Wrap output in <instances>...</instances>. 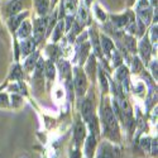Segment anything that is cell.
Returning a JSON list of instances; mask_svg holds the SVG:
<instances>
[{
	"mask_svg": "<svg viewBox=\"0 0 158 158\" xmlns=\"http://www.w3.org/2000/svg\"><path fill=\"white\" fill-rule=\"evenodd\" d=\"M102 118H104V124L106 125V128L113 133V135L118 137V131H119V129H118V123H116V118L114 115V113L111 111V109L109 106H105L102 109Z\"/></svg>",
	"mask_w": 158,
	"mask_h": 158,
	"instance_id": "6da1fadb",
	"label": "cell"
},
{
	"mask_svg": "<svg viewBox=\"0 0 158 158\" xmlns=\"http://www.w3.org/2000/svg\"><path fill=\"white\" fill-rule=\"evenodd\" d=\"M75 89L78 95H84L86 90V77L82 70L76 69L75 70Z\"/></svg>",
	"mask_w": 158,
	"mask_h": 158,
	"instance_id": "7a4b0ae2",
	"label": "cell"
},
{
	"mask_svg": "<svg viewBox=\"0 0 158 158\" xmlns=\"http://www.w3.org/2000/svg\"><path fill=\"white\" fill-rule=\"evenodd\" d=\"M46 32V20L44 19H37L34 24V37L37 41H39Z\"/></svg>",
	"mask_w": 158,
	"mask_h": 158,
	"instance_id": "3957f363",
	"label": "cell"
},
{
	"mask_svg": "<svg viewBox=\"0 0 158 158\" xmlns=\"http://www.w3.org/2000/svg\"><path fill=\"white\" fill-rule=\"evenodd\" d=\"M73 135H75V140H76L77 144H80L84 140V138H85V125L80 120H78L76 123V125H75V133H73Z\"/></svg>",
	"mask_w": 158,
	"mask_h": 158,
	"instance_id": "277c9868",
	"label": "cell"
},
{
	"mask_svg": "<svg viewBox=\"0 0 158 158\" xmlns=\"http://www.w3.org/2000/svg\"><path fill=\"white\" fill-rule=\"evenodd\" d=\"M81 111H82V115L85 118L86 122H90L91 118L94 116L93 114V104H91L90 100H85L82 102V106H81Z\"/></svg>",
	"mask_w": 158,
	"mask_h": 158,
	"instance_id": "5b68a950",
	"label": "cell"
},
{
	"mask_svg": "<svg viewBox=\"0 0 158 158\" xmlns=\"http://www.w3.org/2000/svg\"><path fill=\"white\" fill-rule=\"evenodd\" d=\"M95 144H96V139H95V135L91 134L87 137L86 139V143H85V151H86V154L91 158L93 157V152L95 151Z\"/></svg>",
	"mask_w": 158,
	"mask_h": 158,
	"instance_id": "8992f818",
	"label": "cell"
},
{
	"mask_svg": "<svg viewBox=\"0 0 158 158\" xmlns=\"http://www.w3.org/2000/svg\"><path fill=\"white\" fill-rule=\"evenodd\" d=\"M22 6H23V4L20 0H13L8 6V13L10 15H15L17 13H19L22 10Z\"/></svg>",
	"mask_w": 158,
	"mask_h": 158,
	"instance_id": "52a82bcc",
	"label": "cell"
},
{
	"mask_svg": "<svg viewBox=\"0 0 158 158\" xmlns=\"http://www.w3.org/2000/svg\"><path fill=\"white\" fill-rule=\"evenodd\" d=\"M34 47H35V43H34V39H28V41H24L22 43V53L23 55H29L31 52L34 51Z\"/></svg>",
	"mask_w": 158,
	"mask_h": 158,
	"instance_id": "ba28073f",
	"label": "cell"
},
{
	"mask_svg": "<svg viewBox=\"0 0 158 158\" xmlns=\"http://www.w3.org/2000/svg\"><path fill=\"white\" fill-rule=\"evenodd\" d=\"M115 157V153H114V148L109 147V146H104L101 147L100 149V153L98 156V158H114Z\"/></svg>",
	"mask_w": 158,
	"mask_h": 158,
	"instance_id": "9c48e42d",
	"label": "cell"
},
{
	"mask_svg": "<svg viewBox=\"0 0 158 158\" xmlns=\"http://www.w3.org/2000/svg\"><path fill=\"white\" fill-rule=\"evenodd\" d=\"M31 31H32L31 23H29V22H23L22 25H20V28H19L18 35H19L20 38H25V37H28V35H29Z\"/></svg>",
	"mask_w": 158,
	"mask_h": 158,
	"instance_id": "30bf717a",
	"label": "cell"
},
{
	"mask_svg": "<svg viewBox=\"0 0 158 158\" xmlns=\"http://www.w3.org/2000/svg\"><path fill=\"white\" fill-rule=\"evenodd\" d=\"M149 51H151V48H149L148 39L144 38L143 41H142V43H140V53H142V57L144 60H148L149 58Z\"/></svg>",
	"mask_w": 158,
	"mask_h": 158,
	"instance_id": "8fae6325",
	"label": "cell"
},
{
	"mask_svg": "<svg viewBox=\"0 0 158 158\" xmlns=\"http://www.w3.org/2000/svg\"><path fill=\"white\" fill-rule=\"evenodd\" d=\"M101 46H102L104 52H106V53H109V52L113 49V47H114L113 42L110 41V39H109L108 37H105V35H102V37H101Z\"/></svg>",
	"mask_w": 158,
	"mask_h": 158,
	"instance_id": "7c38bea8",
	"label": "cell"
},
{
	"mask_svg": "<svg viewBox=\"0 0 158 158\" xmlns=\"http://www.w3.org/2000/svg\"><path fill=\"white\" fill-rule=\"evenodd\" d=\"M35 5H37L38 11L41 13V14H44L48 9V0H37Z\"/></svg>",
	"mask_w": 158,
	"mask_h": 158,
	"instance_id": "4fadbf2b",
	"label": "cell"
},
{
	"mask_svg": "<svg viewBox=\"0 0 158 158\" xmlns=\"http://www.w3.org/2000/svg\"><path fill=\"white\" fill-rule=\"evenodd\" d=\"M44 71H46V75H47L48 78H53L55 77V66L51 61H48L46 63V70Z\"/></svg>",
	"mask_w": 158,
	"mask_h": 158,
	"instance_id": "5bb4252c",
	"label": "cell"
},
{
	"mask_svg": "<svg viewBox=\"0 0 158 158\" xmlns=\"http://www.w3.org/2000/svg\"><path fill=\"white\" fill-rule=\"evenodd\" d=\"M113 20L116 25H119V27H122V25H125L127 24V17L125 15H122V17H113Z\"/></svg>",
	"mask_w": 158,
	"mask_h": 158,
	"instance_id": "9a60e30c",
	"label": "cell"
},
{
	"mask_svg": "<svg viewBox=\"0 0 158 158\" xmlns=\"http://www.w3.org/2000/svg\"><path fill=\"white\" fill-rule=\"evenodd\" d=\"M24 15H20V17H14L11 20H10V28L11 29H15L18 27V24L20 23V19H23Z\"/></svg>",
	"mask_w": 158,
	"mask_h": 158,
	"instance_id": "2e32d148",
	"label": "cell"
},
{
	"mask_svg": "<svg viewBox=\"0 0 158 158\" xmlns=\"http://www.w3.org/2000/svg\"><path fill=\"white\" fill-rule=\"evenodd\" d=\"M127 75H128V72H127L125 67H120L119 70H118V72H116V77L119 78V80H125Z\"/></svg>",
	"mask_w": 158,
	"mask_h": 158,
	"instance_id": "e0dca14e",
	"label": "cell"
},
{
	"mask_svg": "<svg viewBox=\"0 0 158 158\" xmlns=\"http://www.w3.org/2000/svg\"><path fill=\"white\" fill-rule=\"evenodd\" d=\"M34 63H35V55H32L28 61H27V64H25V67H27V70H32L34 67Z\"/></svg>",
	"mask_w": 158,
	"mask_h": 158,
	"instance_id": "ac0fdd59",
	"label": "cell"
},
{
	"mask_svg": "<svg viewBox=\"0 0 158 158\" xmlns=\"http://www.w3.org/2000/svg\"><path fill=\"white\" fill-rule=\"evenodd\" d=\"M75 5H76V0H64V6L69 10L75 9Z\"/></svg>",
	"mask_w": 158,
	"mask_h": 158,
	"instance_id": "d6986e66",
	"label": "cell"
},
{
	"mask_svg": "<svg viewBox=\"0 0 158 158\" xmlns=\"http://www.w3.org/2000/svg\"><path fill=\"white\" fill-rule=\"evenodd\" d=\"M100 80H101V86H102V89L106 91V90H108V82H106V78H105V76H104L102 72H100Z\"/></svg>",
	"mask_w": 158,
	"mask_h": 158,
	"instance_id": "ffe728a7",
	"label": "cell"
},
{
	"mask_svg": "<svg viewBox=\"0 0 158 158\" xmlns=\"http://www.w3.org/2000/svg\"><path fill=\"white\" fill-rule=\"evenodd\" d=\"M61 28H62V23H60V24L57 25L56 33H53V41H57V39L60 38V35H61Z\"/></svg>",
	"mask_w": 158,
	"mask_h": 158,
	"instance_id": "44dd1931",
	"label": "cell"
},
{
	"mask_svg": "<svg viewBox=\"0 0 158 158\" xmlns=\"http://www.w3.org/2000/svg\"><path fill=\"white\" fill-rule=\"evenodd\" d=\"M78 14H80V19L82 20V22H86V19H87V13H86V10L82 8V9H80V13H78Z\"/></svg>",
	"mask_w": 158,
	"mask_h": 158,
	"instance_id": "7402d4cb",
	"label": "cell"
},
{
	"mask_svg": "<svg viewBox=\"0 0 158 158\" xmlns=\"http://www.w3.org/2000/svg\"><path fill=\"white\" fill-rule=\"evenodd\" d=\"M152 153L157 154V140H152Z\"/></svg>",
	"mask_w": 158,
	"mask_h": 158,
	"instance_id": "603a6c76",
	"label": "cell"
},
{
	"mask_svg": "<svg viewBox=\"0 0 158 158\" xmlns=\"http://www.w3.org/2000/svg\"><path fill=\"white\" fill-rule=\"evenodd\" d=\"M133 66H134V70L138 72V71L140 70V63H139V60H137V58H135V60H134V64H133Z\"/></svg>",
	"mask_w": 158,
	"mask_h": 158,
	"instance_id": "cb8c5ba5",
	"label": "cell"
},
{
	"mask_svg": "<svg viewBox=\"0 0 158 158\" xmlns=\"http://www.w3.org/2000/svg\"><path fill=\"white\" fill-rule=\"evenodd\" d=\"M142 146H143L144 149H146V147L148 148V147H149V139H148V138H147V139H143V140H142Z\"/></svg>",
	"mask_w": 158,
	"mask_h": 158,
	"instance_id": "d4e9b609",
	"label": "cell"
},
{
	"mask_svg": "<svg viewBox=\"0 0 158 158\" xmlns=\"http://www.w3.org/2000/svg\"><path fill=\"white\" fill-rule=\"evenodd\" d=\"M71 158H80V152H78V151H73L71 153Z\"/></svg>",
	"mask_w": 158,
	"mask_h": 158,
	"instance_id": "484cf974",
	"label": "cell"
},
{
	"mask_svg": "<svg viewBox=\"0 0 158 158\" xmlns=\"http://www.w3.org/2000/svg\"><path fill=\"white\" fill-rule=\"evenodd\" d=\"M96 13H98V15H99V17H100L102 20H105V14H102V11H101V9H100V8H98Z\"/></svg>",
	"mask_w": 158,
	"mask_h": 158,
	"instance_id": "4316f807",
	"label": "cell"
}]
</instances>
